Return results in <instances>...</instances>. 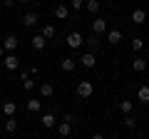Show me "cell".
I'll return each instance as SVG.
<instances>
[{
	"instance_id": "6da1fadb",
	"label": "cell",
	"mask_w": 149,
	"mask_h": 139,
	"mask_svg": "<svg viewBox=\"0 0 149 139\" xmlns=\"http://www.w3.org/2000/svg\"><path fill=\"white\" fill-rule=\"evenodd\" d=\"M77 95H80L82 99L92 97V95H95V85H92L90 80H80V82H77Z\"/></svg>"
},
{
	"instance_id": "7a4b0ae2",
	"label": "cell",
	"mask_w": 149,
	"mask_h": 139,
	"mask_svg": "<svg viewBox=\"0 0 149 139\" xmlns=\"http://www.w3.org/2000/svg\"><path fill=\"white\" fill-rule=\"evenodd\" d=\"M65 42H67V47L77 50V47H82V42H85V38H82L80 32H70V35H67V40H65Z\"/></svg>"
},
{
	"instance_id": "3957f363",
	"label": "cell",
	"mask_w": 149,
	"mask_h": 139,
	"mask_svg": "<svg viewBox=\"0 0 149 139\" xmlns=\"http://www.w3.org/2000/svg\"><path fill=\"white\" fill-rule=\"evenodd\" d=\"M92 32H95V35H104V32H107V20L95 17V22H92Z\"/></svg>"
},
{
	"instance_id": "277c9868",
	"label": "cell",
	"mask_w": 149,
	"mask_h": 139,
	"mask_svg": "<svg viewBox=\"0 0 149 139\" xmlns=\"http://www.w3.org/2000/svg\"><path fill=\"white\" fill-rule=\"evenodd\" d=\"M3 50H5V52H13V50H17V38H15V35H8V38L3 40Z\"/></svg>"
},
{
	"instance_id": "5b68a950",
	"label": "cell",
	"mask_w": 149,
	"mask_h": 139,
	"mask_svg": "<svg viewBox=\"0 0 149 139\" xmlns=\"http://www.w3.org/2000/svg\"><path fill=\"white\" fill-rule=\"evenodd\" d=\"M30 45H32V50H45V45H47V40L42 38V35H32V40H30Z\"/></svg>"
},
{
	"instance_id": "8992f818",
	"label": "cell",
	"mask_w": 149,
	"mask_h": 139,
	"mask_svg": "<svg viewBox=\"0 0 149 139\" xmlns=\"http://www.w3.org/2000/svg\"><path fill=\"white\" fill-rule=\"evenodd\" d=\"M95 62H97V60H95V52H85V55L80 57V65H82V67H87V70L95 67Z\"/></svg>"
},
{
	"instance_id": "52a82bcc",
	"label": "cell",
	"mask_w": 149,
	"mask_h": 139,
	"mask_svg": "<svg viewBox=\"0 0 149 139\" xmlns=\"http://www.w3.org/2000/svg\"><path fill=\"white\" fill-rule=\"evenodd\" d=\"M3 62H5L8 70H17V67H20V60H17L15 55H5V57H3Z\"/></svg>"
},
{
	"instance_id": "ba28073f",
	"label": "cell",
	"mask_w": 149,
	"mask_h": 139,
	"mask_svg": "<svg viewBox=\"0 0 149 139\" xmlns=\"http://www.w3.org/2000/svg\"><path fill=\"white\" fill-rule=\"evenodd\" d=\"M144 20H147V13H144L142 8H137V10L132 13V22H134V25H142Z\"/></svg>"
},
{
	"instance_id": "9c48e42d",
	"label": "cell",
	"mask_w": 149,
	"mask_h": 139,
	"mask_svg": "<svg viewBox=\"0 0 149 139\" xmlns=\"http://www.w3.org/2000/svg\"><path fill=\"white\" fill-rule=\"evenodd\" d=\"M107 40H109L112 45L122 42V30H107Z\"/></svg>"
},
{
	"instance_id": "30bf717a",
	"label": "cell",
	"mask_w": 149,
	"mask_h": 139,
	"mask_svg": "<svg viewBox=\"0 0 149 139\" xmlns=\"http://www.w3.org/2000/svg\"><path fill=\"white\" fill-rule=\"evenodd\" d=\"M37 20H40L37 13H27V15L22 17V25H25V27H32V25H37Z\"/></svg>"
},
{
	"instance_id": "8fae6325",
	"label": "cell",
	"mask_w": 149,
	"mask_h": 139,
	"mask_svg": "<svg viewBox=\"0 0 149 139\" xmlns=\"http://www.w3.org/2000/svg\"><path fill=\"white\" fill-rule=\"evenodd\" d=\"M132 67H134V72H144V70H147V60H144V57H134L132 60Z\"/></svg>"
},
{
	"instance_id": "7c38bea8",
	"label": "cell",
	"mask_w": 149,
	"mask_h": 139,
	"mask_svg": "<svg viewBox=\"0 0 149 139\" xmlns=\"http://www.w3.org/2000/svg\"><path fill=\"white\" fill-rule=\"evenodd\" d=\"M137 99L142 102V104H149V87L144 85V87H139V92H137Z\"/></svg>"
},
{
	"instance_id": "4fadbf2b",
	"label": "cell",
	"mask_w": 149,
	"mask_h": 139,
	"mask_svg": "<svg viewBox=\"0 0 149 139\" xmlns=\"http://www.w3.org/2000/svg\"><path fill=\"white\" fill-rule=\"evenodd\" d=\"M67 15H70L67 5H57L55 8V17H57V20H67Z\"/></svg>"
},
{
	"instance_id": "5bb4252c",
	"label": "cell",
	"mask_w": 149,
	"mask_h": 139,
	"mask_svg": "<svg viewBox=\"0 0 149 139\" xmlns=\"http://www.w3.org/2000/svg\"><path fill=\"white\" fill-rule=\"evenodd\" d=\"M40 95H42V97H52L55 95V87L50 85V82H42V85H40Z\"/></svg>"
},
{
	"instance_id": "9a60e30c",
	"label": "cell",
	"mask_w": 149,
	"mask_h": 139,
	"mask_svg": "<svg viewBox=\"0 0 149 139\" xmlns=\"http://www.w3.org/2000/svg\"><path fill=\"white\" fill-rule=\"evenodd\" d=\"M60 67H62V72H72V70H74V60L72 57H62Z\"/></svg>"
},
{
	"instance_id": "2e32d148",
	"label": "cell",
	"mask_w": 149,
	"mask_h": 139,
	"mask_svg": "<svg viewBox=\"0 0 149 139\" xmlns=\"http://www.w3.org/2000/svg\"><path fill=\"white\" fill-rule=\"evenodd\" d=\"M40 122H42V127H47V129H52L55 127V114H42V117H40Z\"/></svg>"
},
{
	"instance_id": "e0dca14e",
	"label": "cell",
	"mask_w": 149,
	"mask_h": 139,
	"mask_svg": "<svg viewBox=\"0 0 149 139\" xmlns=\"http://www.w3.org/2000/svg\"><path fill=\"white\" fill-rule=\"evenodd\" d=\"M132 109H134V102H132V99H122V102H119V112L129 114Z\"/></svg>"
},
{
	"instance_id": "ac0fdd59",
	"label": "cell",
	"mask_w": 149,
	"mask_h": 139,
	"mask_svg": "<svg viewBox=\"0 0 149 139\" xmlns=\"http://www.w3.org/2000/svg\"><path fill=\"white\" fill-rule=\"evenodd\" d=\"M85 42H87V47H90V52H92V50H97V45H100V35H95V32H92Z\"/></svg>"
},
{
	"instance_id": "d6986e66",
	"label": "cell",
	"mask_w": 149,
	"mask_h": 139,
	"mask_svg": "<svg viewBox=\"0 0 149 139\" xmlns=\"http://www.w3.org/2000/svg\"><path fill=\"white\" fill-rule=\"evenodd\" d=\"M70 132H72V124H70V122H62V124L57 127V134H60V137H70Z\"/></svg>"
},
{
	"instance_id": "ffe728a7",
	"label": "cell",
	"mask_w": 149,
	"mask_h": 139,
	"mask_svg": "<svg viewBox=\"0 0 149 139\" xmlns=\"http://www.w3.org/2000/svg\"><path fill=\"white\" fill-rule=\"evenodd\" d=\"M40 109H42L40 99H27V112H40Z\"/></svg>"
},
{
	"instance_id": "44dd1931",
	"label": "cell",
	"mask_w": 149,
	"mask_h": 139,
	"mask_svg": "<svg viewBox=\"0 0 149 139\" xmlns=\"http://www.w3.org/2000/svg\"><path fill=\"white\" fill-rule=\"evenodd\" d=\"M85 8H87V13L95 15V13L100 10V0H85Z\"/></svg>"
},
{
	"instance_id": "7402d4cb",
	"label": "cell",
	"mask_w": 149,
	"mask_h": 139,
	"mask_svg": "<svg viewBox=\"0 0 149 139\" xmlns=\"http://www.w3.org/2000/svg\"><path fill=\"white\" fill-rule=\"evenodd\" d=\"M3 112H5V117H15V102H5Z\"/></svg>"
},
{
	"instance_id": "603a6c76",
	"label": "cell",
	"mask_w": 149,
	"mask_h": 139,
	"mask_svg": "<svg viewBox=\"0 0 149 139\" xmlns=\"http://www.w3.org/2000/svg\"><path fill=\"white\" fill-rule=\"evenodd\" d=\"M45 40H50V38H55V25H45L42 27V32H40Z\"/></svg>"
},
{
	"instance_id": "cb8c5ba5",
	"label": "cell",
	"mask_w": 149,
	"mask_h": 139,
	"mask_svg": "<svg viewBox=\"0 0 149 139\" xmlns=\"http://www.w3.org/2000/svg\"><path fill=\"white\" fill-rule=\"evenodd\" d=\"M15 129H17V119L15 117H8V122H5V132H15Z\"/></svg>"
},
{
	"instance_id": "d4e9b609",
	"label": "cell",
	"mask_w": 149,
	"mask_h": 139,
	"mask_svg": "<svg viewBox=\"0 0 149 139\" xmlns=\"http://www.w3.org/2000/svg\"><path fill=\"white\" fill-rule=\"evenodd\" d=\"M124 127H127V129H134V127H137V119L127 114V117H124Z\"/></svg>"
},
{
	"instance_id": "484cf974",
	"label": "cell",
	"mask_w": 149,
	"mask_h": 139,
	"mask_svg": "<svg viewBox=\"0 0 149 139\" xmlns=\"http://www.w3.org/2000/svg\"><path fill=\"white\" fill-rule=\"evenodd\" d=\"M142 47H144V40L134 38V40H132V50H134V52H139V50H142Z\"/></svg>"
},
{
	"instance_id": "4316f807",
	"label": "cell",
	"mask_w": 149,
	"mask_h": 139,
	"mask_svg": "<svg viewBox=\"0 0 149 139\" xmlns=\"http://www.w3.org/2000/svg\"><path fill=\"white\" fill-rule=\"evenodd\" d=\"M22 87H25V90H32V87H35V80H30V77L22 80Z\"/></svg>"
},
{
	"instance_id": "83f0119b",
	"label": "cell",
	"mask_w": 149,
	"mask_h": 139,
	"mask_svg": "<svg viewBox=\"0 0 149 139\" xmlns=\"http://www.w3.org/2000/svg\"><path fill=\"white\" fill-rule=\"evenodd\" d=\"M70 5H72V8H74V10H80V8H82V5H85V0H70Z\"/></svg>"
},
{
	"instance_id": "f1b7e54d",
	"label": "cell",
	"mask_w": 149,
	"mask_h": 139,
	"mask_svg": "<svg viewBox=\"0 0 149 139\" xmlns=\"http://www.w3.org/2000/svg\"><path fill=\"white\" fill-rule=\"evenodd\" d=\"M65 122L72 124V122H74V114H72V112H67V114H65Z\"/></svg>"
},
{
	"instance_id": "f546056e",
	"label": "cell",
	"mask_w": 149,
	"mask_h": 139,
	"mask_svg": "<svg viewBox=\"0 0 149 139\" xmlns=\"http://www.w3.org/2000/svg\"><path fill=\"white\" fill-rule=\"evenodd\" d=\"M15 3H17V0H3V5H5V8H13Z\"/></svg>"
},
{
	"instance_id": "4dcf8cb0",
	"label": "cell",
	"mask_w": 149,
	"mask_h": 139,
	"mask_svg": "<svg viewBox=\"0 0 149 139\" xmlns=\"http://www.w3.org/2000/svg\"><path fill=\"white\" fill-rule=\"evenodd\" d=\"M92 139H104V137H102V134H92Z\"/></svg>"
},
{
	"instance_id": "1f68e13d",
	"label": "cell",
	"mask_w": 149,
	"mask_h": 139,
	"mask_svg": "<svg viewBox=\"0 0 149 139\" xmlns=\"http://www.w3.org/2000/svg\"><path fill=\"white\" fill-rule=\"evenodd\" d=\"M0 57H5V50H3V45H0Z\"/></svg>"
},
{
	"instance_id": "d6a6232c",
	"label": "cell",
	"mask_w": 149,
	"mask_h": 139,
	"mask_svg": "<svg viewBox=\"0 0 149 139\" xmlns=\"http://www.w3.org/2000/svg\"><path fill=\"white\" fill-rule=\"evenodd\" d=\"M17 3H30V0H17Z\"/></svg>"
}]
</instances>
